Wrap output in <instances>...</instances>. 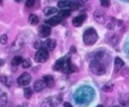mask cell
<instances>
[{"label":"cell","mask_w":129,"mask_h":107,"mask_svg":"<svg viewBox=\"0 0 129 107\" xmlns=\"http://www.w3.org/2000/svg\"><path fill=\"white\" fill-rule=\"evenodd\" d=\"M97 40H98V33L95 30V28H93V27L87 28L83 34V41H84L85 45L91 46V45L95 44L97 42Z\"/></svg>","instance_id":"cell-1"},{"label":"cell","mask_w":129,"mask_h":107,"mask_svg":"<svg viewBox=\"0 0 129 107\" xmlns=\"http://www.w3.org/2000/svg\"><path fill=\"white\" fill-rule=\"evenodd\" d=\"M90 70L96 75H103L106 73V65L101 60L93 59L90 63Z\"/></svg>","instance_id":"cell-2"},{"label":"cell","mask_w":129,"mask_h":107,"mask_svg":"<svg viewBox=\"0 0 129 107\" xmlns=\"http://www.w3.org/2000/svg\"><path fill=\"white\" fill-rule=\"evenodd\" d=\"M49 57V54H48V51L42 47L41 49H39L36 53H35V56H34V59L36 62L38 63H43V62H46L47 59Z\"/></svg>","instance_id":"cell-3"},{"label":"cell","mask_w":129,"mask_h":107,"mask_svg":"<svg viewBox=\"0 0 129 107\" xmlns=\"http://www.w3.org/2000/svg\"><path fill=\"white\" fill-rule=\"evenodd\" d=\"M61 98L59 96H52V97H48L46 98L42 104L41 107H55L59 102H60Z\"/></svg>","instance_id":"cell-4"},{"label":"cell","mask_w":129,"mask_h":107,"mask_svg":"<svg viewBox=\"0 0 129 107\" xmlns=\"http://www.w3.org/2000/svg\"><path fill=\"white\" fill-rule=\"evenodd\" d=\"M30 81H31V76H30V74H28L27 72L22 73V74L18 77V79H17V83H18L19 85H21V86L28 85Z\"/></svg>","instance_id":"cell-5"},{"label":"cell","mask_w":129,"mask_h":107,"mask_svg":"<svg viewBox=\"0 0 129 107\" xmlns=\"http://www.w3.org/2000/svg\"><path fill=\"white\" fill-rule=\"evenodd\" d=\"M61 71H62L63 73H66V74H71V73H73V72L78 71V67H77V66H75V65H73V64L71 63L70 58H69V59L67 58V61H66L64 67H63V69H62Z\"/></svg>","instance_id":"cell-6"},{"label":"cell","mask_w":129,"mask_h":107,"mask_svg":"<svg viewBox=\"0 0 129 107\" xmlns=\"http://www.w3.org/2000/svg\"><path fill=\"white\" fill-rule=\"evenodd\" d=\"M94 18H95V20H96L98 23H100V24H104L105 21H106V15H105V13H104L102 10H100V9L95 10V12H94Z\"/></svg>","instance_id":"cell-7"},{"label":"cell","mask_w":129,"mask_h":107,"mask_svg":"<svg viewBox=\"0 0 129 107\" xmlns=\"http://www.w3.org/2000/svg\"><path fill=\"white\" fill-rule=\"evenodd\" d=\"M22 46H23V41H22V39L17 38V39L11 44V46L8 48V51H10V52L18 51V50H20V49L22 48Z\"/></svg>","instance_id":"cell-8"},{"label":"cell","mask_w":129,"mask_h":107,"mask_svg":"<svg viewBox=\"0 0 129 107\" xmlns=\"http://www.w3.org/2000/svg\"><path fill=\"white\" fill-rule=\"evenodd\" d=\"M87 19V14L86 13H82L80 15H78L77 17H75L73 19V25L76 26V27H80L83 25L84 21Z\"/></svg>","instance_id":"cell-9"},{"label":"cell","mask_w":129,"mask_h":107,"mask_svg":"<svg viewBox=\"0 0 129 107\" xmlns=\"http://www.w3.org/2000/svg\"><path fill=\"white\" fill-rule=\"evenodd\" d=\"M38 31H39V35L41 37H48L51 33V29L48 25H41L39 27Z\"/></svg>","instance_id":"cell-10"},{"label":"cell","mask_w":129,"mask_h":107,"mask_svg":"<svg viewBox=\"0 0 129 107\" xmlns=\"http://www.w3.org/2000/svg\"><path fill=\"white\" fill-rule=\"evenodd\" d=\"M61 20H62V18L59 15H55V16H52L51 18L47 19L46 24L49 25V26H55V25H58L61 22Z\"/></svg>","instance_id":"cell-11"},{"label":"cell","mask_w":129,"mask_h":107,"mask_svg":"<svg viewBox=\"0 0 129 107\" xmlns=\"http://www.w3.org/2000/svg\"><path fill=\"white\" fill-rule=\"evenodd\" d=\"M46 86V84L44 83L43 80H36L33 84V89L35 92H40L44 89V87Z\"/></svg>","instance_id":"cell-12"},{"label":"cell","mask_w":129,"mask_h":107,"mask_svg":"<svg viewBox=\"0 0 129 107\" xmlns=\"http://www.w3.org/2000/svg\"><path fill=\"white\" fill-rule=\"evenodd\" d=\"M44 48L47 50V51H52L54 50L55 48V45H56V42L54 39H47L45 42H44Z\"/></svg>","instance_id":"cell-13"},{"label":"cell","mask_w":129,"mask_h":107,"mask_svg":"<svg viewBox=\"0 0 129 107\" xmlns=\"http://www.w3.org/2000/svg\"><path fill=\"white\" fill-rule=\"evenodd\" d=\"M66 61H67V57H63V58L58 59V60L55 62V64L53 65V69L56 70V71L62 70L63 67H64V64H66Z\"/></svg>","instance_id":"cell-14"},{"label":"cell","mask_w":129,"mask_h":107,"mask_svg":"<svg viewBox=\"0 0 129 107\" xmlns=\"http://www.w3.org/2000/svg\"><path fill=\"white\" fill-rule=\"evenodd\" d=\"M123 66H124V61L120 57H116L115 60H114V68H115V71L116 72L120 71Z\"/></svg>","instance_id":"cell-15"},{"label":"cell","mask_w":129,"mask_h":107,"mask_svg":"<svg viewBox=\"0 0 129 107\" xmlns=\"http://www.w3.org/2000/svg\"><path fill=\"white\" fill-rule=\"evenodd\" d=\"M43 81H44V83L46 84L47 87H51L54 83V79L51 75H44L43 76Z\"/></svg>","instance_id":"cell-16"},{"label":"cell","mask_w":129,"mask_h":107,"mask_svg":"<svg viewBox=\"0 0 129 107\" xmlns=\"http://www.w3.org/2000/svg\"><path fill=\"white\" fill-rule=\"evenodd\" d=\"M57 12V10H56V8H54V7H45L44 9H43V13L45 14V15H51V14H53V13H56Z\"/></svg>","instance_id":"cell-17"},{"label":"cell","mask_w":129,"mask_h":107,"mask_svg":"<svg viewBox=\"0 0 129 107\" xmlns=\"http://www.w3.org/2000/svg\"><path fill=\"white\" fill-rule=\"evenodd\" d=\"M71 15V10H70V8H68V9H61L60 11H59V16L61 17V18H67V17H69Z\"/></svg>","instance_id":"cell-18"},{"label":"cell","mask_w":129,"mask_h":107,"mask_svg":"<svg viewBox=\"0 0 129 107\" xmlns=\"http://www.w3.org/2000/svg\"><path fill=\"white\" fill-rule=\"evenodd\" d=\"M38 21H39V19H38V17H37L35 14L29 15V23H30L31 25H36V24L38 23Z\"/></svg>","instance_id":"cell-19"},{"label":"cell","mask_w":129,"mask_h":107,"mask_svg":"<svg viewBox=\"0 0 129 107\" xmlns=\"http://www.w3.org/2000/svg\"><path fill=\"white\" fill-rule=\"evenodd\" d=\"M22 62H23V59H22V57L21 56H15L13 59H12V65H14V66H17V65H19L20 63L22 64Z\"/></svg>","instance_id":"cell-20"},{"label":"cell","mask_w":129,"mask_h":107,"mask_svg":"<svg viewBox=\"0 0 129 107\" xmlns=\"http://www.w3.org/2000/svg\"><path fill=\"white\" fill-rule=\"evenodd\" d=\"M23 92H24V97L26 99H28V98H30L32 96V89L30 87H25Z\"/></svg>","instance_id":"cell-21"},{"label":"cell","mask_w":129,"mask_h":107,"mask_svg":"<svg viewBox=\"0 0 129 107\" xmlns=\"http://www.w3.org/2000/svg\"><path fill=\"white\" fill-rule=\"evenodd\" d=\"M113 87H114L113 83H112V82H109V83L105 84V85L103 86L102 89H103V91H105V92H110V91L113 90Z\"/></svg>","instance_id":"cell-22"},{"label":"cell","mask_w":129,"mask_h":107,"mask_svg":"<svg viewBox=\"0 0 129 107\" xmlns=\"http://www.w3.org/2000/svg\"><path fill=\"white\" fill-rule=\"evenodd\" d=\"M6 103H7V95H6V93H3L0 96V107L6 105Z\"/></svg>","instance_id":"cell-23"},{"label":"cell","mask_w":129,"mask_h":107,"mask_svg":"<svg viewBox=\"0 0 129 107\" xmlns=\"http://www.w3.org/2000/svg\"><path fill=\"white\" fill-rule=\"evenodd\" d=\"M70 4H71V1H58L57 2V5L59 8H63V7H70Z\"/></svg>","instance_id":"cell-24"},{"label":"cell","mask_w":129,"mask_h":107,"mask_svg":"<svg viewBox=\"0 0 129 107\" xmlns=\"http://www.w3.org/2000/svg\"><path fill=\"white\" fill-rule=\"evenodd\" d=\"M22 66H23L24 68L30 67V66H31V61H30L29 59H24L23 62H22Z\"/></svg>","instance_id":"cell-25"},{"label":"cell","mask_w":129,"mask_h":107,"mask_svg":"<svg viewBox=\"0 0 129 107\" xmlns=\"http://www.w3.org/2000/svg\"><path fill=\"white\" fill-rule=\"evenodd\" d=\"M0 43L3 44V45H5L7 43V35L6 34L1 35V37H0Z\"/></svg>","instance_id":"cell-26"},{"label":"cell","mask_w":129,"mask_h":107,"mask_svg":"<svg viewBox=\"0 0 129 107\" xmlns=\"http://www.w3.org/2000/svg\"><path fill=\"white\" fill-rule=\"evenodd\" d=\"M100 4H101L102 6H104V7H109V6L111 5V2H110L109 0H101Z\"/></svg>","instance_id":"cell-27"},{"label":"cell","mask_w":129,"mask_h":107,"mask_svg":"<svg viewBox=\"0 0 129 107\" xmlns=\"http://www.w3.org/2000/svg\"><path fill=\"white\" fill-rule=\"evenodd\" d=\"M33 44H34V47H35V48H38V50L42 48V47H41V46H42V42H41L40 40H36V41H34Z\"/></svg>","instance_id":"cell-28"},{"label":"cell","mask_w":129,"mask_h":107,"mask_svg":"<svg viewBox=\"0 0 129 107\" xmlns=\"http://www.w3.org/2000/svg\"><path fill=\"white\" fill-rule=\"evenodd\" d=\"M26 6L27 7H32L34 4H35V1L34 0H28V1H26Z\"/></svg>","instance_id":"cell-29"},{"label":"cell","mask_w":129,"mask_h":107,"mask_svg":"<svg viewBox=\"0 0 129 107\" xmlns=\"http://www.w3.org/2000/svg\"><path fill=\"white\" fill-rule=\"evenodd\" d=\"M63 107H73V106H72V104H71V103H69V102H66V103L63 104Z\"/></svg>","instance_id":"cell-30"},{"label":"cell","mask_w":129,"mask_h":107,"mask_svg":"<svg viewBox=\"0 0 129 107\" xmlns=\"http://www.w3.org/2000/svg\"><path fill=\"white\" fill-rule=\"evenodd\" d=\"M3 64H4V61H3L2 59H0V66H2Z\"/></svg>","instance_id":"cell-31"},{"label":"cell","mask_w":129,"mask_h":107,"mask_svg":"<svg viewBox=\"0 0 129 107\" xmlns=\"http://www.w3.org/2000/svg\"><path fill=\"white\" fill-rule=\"evenodd\" d=\"M97 107H104L103 105H99V106H97Z\"/></svg>","instance_id":"cell-32"},{"label":"cell","mask_w":129,"mask_h":107,"mask_svg":"<svg viewBox=\"0 0 129 107\" xmlns=\"http://www.w3.org/2000/svg\"><path fill=\"white\" fill-rule=\"evenodd\" d=\"M1 4H2V1H1V0H0V5H1Z\"/></svg>","instance_id":"cell-33"},{"label":"cell","mask_w":129,"mask_h":107,"mask_svg":"<svg viewBox=\"0 0 129 107\" xmlns=\"http://www.w3.org/2000/svg\"><path fill=\"white\" fill-rule=\"evenodd\" d=\"M114 107H118V106H114Z\"/></svg>","instance_id":"cell-34"}]
</instances>
